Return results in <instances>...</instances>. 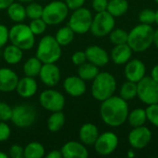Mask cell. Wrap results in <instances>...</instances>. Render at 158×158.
<instances>
[{"label":"cell","instance_id":"7402d4cb","mask_svg":"<svg viewBox=\"0 0 158 158\" xmlns=\"http://www.w3.org/2000/svg\"><path fill=\"white\" fill-rule=\"evenodd\" d=\"M98 136H99L98 128L93 123L83 124L79 131V137L81 142L87 146L94 145Z\"/></svg>","mask_w":158,"mask_h":158},{"label":"cell","instance_id":"ac0fdd59","mask_svg":"<svg viewBox=\"0 0 158 158\" xmlns=\"http://www.w3.org/2000/svg\"><path fill=\"white\" fill-rule=\"evenodd\" d=\"M61 154L64 158H87L89 153L82 143L68 142L61 148Z\"/></svg>","mask_w":158,"mask_h":158},{"label":"cell","instance_id":"8992f818","mask_svg":"<svg viewBox=\"0 0 158 158\" xmlns=\"http://www.w3.org/2000/svg\"><path fill=\"white\" fill-rule=\"evenodd\" d=\"M137 97L146 106L158 104V83L151 76H144L137 82Z\"/></svg>","mask_w":158,"mask_h":158},{"label":"cell","instance_id":"ee69618b","mask_svg":"<svg viewBox=\"0 0 158 158\" xmlns=\"http://www.w3.org/2000/svg\"><path fill=\"white\" fill-rule=\"evenodd\" d=\"M65 3L68 6L69 9L75 10L81 7L84 5L85 0H65Z\"/></svg>","mask_w":158,"mask_h":158},{"label":"cell","instance_id":"ab89813d","mask_svg":"<svg viewBox=\"0 0 158 158\" xmlns=\"http://www.w3.org/2000/svg\"><path fill=\"white\" fill-rule=\"evenodd\" d=\"M11 131L9 126L5 122L0 120V142L6 141L10 136Z\"/></svg>","mask_w":158,"mask_h":158},{"label":"cell","instance_id":"83f0119b","mask_svg":"<svg viewBox=\"0 0 158 158\" xmlns=\"http://www.w3.org/2000/svg\"><path fill=\"white\" fill-rule=\"evenodd\" d=\"M66 122V117L62 111L53 112V114L49 117L47 120V127L48 130L52 132L59 131Z\"/></svg>","mask_w":158,"mask_h":158},{"label":"cell","instance_id":"ffe728a7","mask_svg":"<svg viewBox=\"0 0 158 158\" xmlns=\"http://www.w3.org/2000/svg\"><path fill=\"white\" fill-rule=\"evenodd\" d=\"M132 49L128 44L114 45L111 50L110 58L116 65H125L132 56Z\"/></svg>","mask_w":158,"mask_h":158},{"label":"cell","instance_id":"d590c367","mask_svg":"<svg viewBox=\"0 0 158 158\" xmlns=\"http://www.w3.org/2000/svg\"><path fill=\"white\" fill-rule=\"evenodd\" d=\"M46 26H47V24L45 23V21L42 18L31 19V23L29 25L31 31H32V33L34 35L43 34L46 30Z\"/></svg>","mask_w":158,"mask_h":158},{"label":"cell","instance_id":"d6986e66","mask_svg":"<svg viewBox=\"0 0 158 158\" xmlns=\"http://www.w3.org/2000/svg\"><path fill=\"white\" fill-rule=\"evenodd\" d=\"M19 77L15 71L7 68L0 69V92H13L18 85Z\"/></svg>","mask_w":158,"mask_h":158},{"label":"cell","instance_id":"44dd1931","mask_svg":"<svg viewBox=\"0 0 158 158\" xmlns=\"http://www.w3.org/2000/svg\"><path fill=\"white\" fill-rule=\"evenodd\" d=\"M38 89V85L36 81L32 77H24L20 80H19L18 85H17V93L19 96L23 98H30L33 96Z\"/></svg>","mask_w":158,"mask_h":158},{"label":"cell","instance_id":"8fae6325","mask_svg":"<svg viewBox=\"0 0 158 158\" xmlns=\"http://www.w3.org/2000/svg\"><path fill=\"white\" fill-rule=\"evenodd\" d=\"M40 105L50 112L62 111L65 106V97L62 94L55 90H45L39 96Z\"/></svg>","mask_w":158,"mask_h":158},{"label":"cell","instance_id":"9c48e42d","mask_svg":"<svg viewBox=\"0 0 158 158\" xmlns=\"http://www.w3.org/2000/svg\"><path fill=\"white\" fill-rule=\"evenodd\" d=\"M73 11L74 12L69 20V26L75 33L78 34H84L88 32L93 21L92 12L88 8L82 6Z\"/></svg>","mask_w":158,"mask_h":158},{"label":"cell","instance_id":"836d02e7","mask_svg":"<svg viewBox=\"0 0 158 158\" xmlns=\"http://www.w3.org/2000/svg\"><path fill=\"white\" fill-rule=\"evenodd\" d=\"M25 8H26V15L31 19H40L43 16L44 7L40 4L31 2Z\"/></svg>","mask_w":158,"mask_h":158},{"label":"cell","instance_id":"d4e9b609","mask_svg":"<svg viewBox=\"0 0 158 158\" xmlns=\"http://www.w3.org/2000/svg\"><path fill=\"white\" fill-rule=\"evenodd\" d=\"M127 121L132 128L143 126L147 121L145 109L140 107V108H135L131 110V112H129Z\"/></svg>","mask_w":158,"mask_h":158},{"label":"cell","instance_id":"7bdbcfd3","mask_svg":"<svg viewBox=\"0 0 158 158\" xmlns=\"http://www.w3.org/2000/svg\"><path fill=\"white\" fill-rule=\"evenodd\" d=\"M9 40V30L3 24H0V48L6 45Z\"/></svg>","mask_w":158,"mask_h":158},{"label":"cell","instance_id":"681fc988","mask_svg":"<svg viewBox=\"0 0 158 158\" xmlns=\"http://www.w3.org/2000/svg\"><path fill=\"white\" fill-rule=\"evenodd\" d=\"M136 156V154H135V151H134V149L132 148V149H131V150H129L128 151V153H127V156L130 158H133L134 156Z\"/></svg>","mask_w":158,"mask_h":158},{"label":"cell","instance_id":"6da1fadb","mask_svg":"<svg viewBox=\"0 0 158 158\" xmlns=\"http://www.w3.org/2000/svg\"><path fill=\"white\" fill-rule=\"evenodd\" d=\"M101 103L100 116L105 124L116 128L127 121L130 110L126 100L122 99L119 95H112Z\"/></svg>","mask_w":158,"mask_h":158},{"label":"cell","instance_id":"4fadbf2b","mask_svg":"<svg viewBox=\"0 0 158 158\" xmlns=\"http://www.w3.org/2000/svg\"><path fill=\"white\" fill-rule=\"evenodd\" d=\"M152 131L147 127L141 126L133 128L128 136L130 145L135 150H141L148 146L152 141Z\"/></svg>","mask_w":158,"mask_h":158},{"label":"cell","instance_id":"5b68a950","mask_svg":"<svg viewBox=\"0 0 158 158\" xmlns=\"http://www.w3.org/2000/svg\"><path fill=\"white\" fill-rule=\"evenodd\" d=\"M34 34L29 25L18 23L9 30V40L12 44L18 46L22 51L30 50L34 46Z\"/></svg>","mask_w":158,"mask_h":158},{"label":"cell","instance_id":"277c9868","mask_svg":"<svg viewBox=\"0 0 158 158\" xmlns=\"http://www.w3.org/2000/svg\"><path fill=\"white\" fill-rule=\"evenodd\" d=\"M61 56V45L51 35L43 37L37 47L36 57L44 64L56 63Z\"/></svg>","mask_w":158,"mask_h":158},{"label":"cell","instance_id":"30bf717a","mask_svg":"<svg viewBox=\"0 0 158 158\" xmlns=\"http://www.w3.org/2000/svg\"><path fill=\"white\" fill-rule=\"evenodd\" d=\"M37 113L35 108L28 104H22L12 108L11 121L19 128H28L36 120Z\"/></svg>","mask_w":158,"mask_h":158},{"label":"cell","instance_id":"484cf974","mask_svg":"<svg viewBox=\"0 0 158 158\" xmlns=\"http://www.w3.org/2000/svg\"><path fill=\"white\" fill-rule=\"evenodd\" d=\"M99 72V68L90 62L83 63L82 65L79 66L78 69V76L83 81H93Z\"/></svg>","mask_w":158,"mask_h":158},{"label":"cell","instance_id":"60d3db41","mask_svg":"<svg viewBox=\"0 0 158 158\" xmlns=\"http://www.w3.org/2000/svg\"><path fill=\"white\" fill-rule=\"evenodd\" d=\"M9 156L11 158L24 157V148L18 144L12 145L9 149Z\"/></svg>","mask_w":158,"mask_h":158},{"label":"cell","instance_id":"b9f144b4","mask_svg":"<svg viewBox=\"0 0 158 158\" xmlns=\"http://www.w3.org/2000/svg\"><path fill=\"white\" fill-rule=\"evenodd\" d=\"M107 5H108V0H93L92 3L93 9L96 13L106 11L107 8Z\"/></svg>","mask_w":158,"mask_h":158},{"label":"cell","instance_id":"8d00e7d4","mask_svg":"<svg viewBox=\"0 0 158 158\" xmlns=\"http://www.w3.org/2000/svg\"><path fill=\"white\" fill-rule=\"evenodd\" d=\"M145 111L147 116V121L158 128V104L147 106Z\"/></svg>","mask_w":158,"mask_h":158},{"label":"cell","instance_id":"f1b7e54d","mask_svg":"<svg viewBox=\"0 0 158 158\" xmlns=\"http://www.w3.org/2000/svg\"><path fill=\"white\" fill-rule=\"evenodd\" d=\"M119 96L127 102L133 100L137 97V83L127 80L119 89Z\"/></svg>","mask_w":158,"mask_h":158},{"label":"cell","instance_id":"5bb4252c","mask_svg":"<svg viewBox=\"0 0 158 158\" xmlns=\"http://www.w3.org/2000/svg\"><path fill=\"white\" fill-rule=\"evenodd\" d=\"M146 73V67L141 59H131L125 64L124 74L128 81L139 82Z\"/></svg>","mask_w":158,"mask_h":158},{"label":"cell","instance_id":"db71d44e","mask_svg":"<svg viewBox=\"0 0 158 158\" xmlns=\"http://www.w3.org/2000/svg\"><path fill=\"white\" fill-rule=\"evenodd\" d=\"M155 2H156V3L158 5V0H155Z\"/></svg>","mask_w":158,"mask_h":158},{"label":"cell","instance_id":"c3c4849f","mask_svg":"<svg viewBox=\"0 0 158 158\" xmlns=\"http://www.w3.org/2000/svg\"><path fill=\"white\" fill-rule=\"evenodd\" d=\"M153 44L156 45V47L158 49V29L155 30V32H154V42H153Z\"/></svg>","mask_w":158,"mask_h":158},{"label":"cell","instance_id":"e0dca14e","mask_svg":"<svg viewBox=\"0 0 158 158\" xmlns=\"http://www.w3.org/2000/svg\"><path fill=\"white\" fill-rule=\"evenodd\" d=\"M63 87H64V90L66 91V93L73 97L81 96L86 92L85 81H83L79 76L68 77L64 81Z\"/></svg>","mask_w":158,"mask_h":158},{"label":"cell","instance_id":"4dcf8cb0","mask_svg":"<svg viewBox=\"0 0 158 158\" xmlns=\"http://www.w3.org/2000/svg\"><path fill=\"white\" fill-rule=\"evenodd\" d=\"M45 150L42 143L37 142L30 143L24 148L25 158H42L44 156Z\"/></svg>","mask_w":158,"mask_h":158},{"label":"cell","instance_id":"7c38bea8","mask_svg":"<svg viewBox=\"0 0 158 158\" xmlns=\"http://www.w3.org/2000/svg\"><path fill=\"white\" fill-rule=\"evenodd\" d=\"M94 146L98 155L109 156L117 150L118 146V137L112 131H106L99 134Z\"/></svg>","mask_w":158,"mask_h":158},{"label":"cell","instance_id":"4316f807","mask_svg":"<svg viewBox=\"0 0 158 158\" xmlns=\"http://www.w3.org/2000/svg\"><path fill=\"white\" fill-rule=\"evenodd\" d=\"M7 15L11 20L17 23H20L27 17L26 8L20 3H12L7 7Z\"/></svg>","mask_w":158,"mask_h":158},{"label":"cell","instance_id":"f5cc1de1","mask_svg":"<svg viewBox=\"0 0 158 158\" xmlns=\"http://www.w3.org/2000/svg\"><path fill=\"white\" fill-rule=\"evenodd\" d=\"M19 2H21V3H31V2H32L33 0H19Z\"/></svg>","mask_w":158,"mask_h":158},{"label":"cell","instance_id":"cb8c5ba5","mask_svg":"<svg viewBox=\"0 0 158 158\" xmlns=\"http://www.w3.org/2000/svg\"><path fill=\"white\" fill-rule=\"evenodd\" d=\"M129 2L127 0H109L106 11L114 18L121 17L129 10Z\"/></svg>","mask_w":158,"mask_h":158},{"label":"cell","instance_id":"f35d334b","mask_svg":"<svg viewBox=\"0 0 158 158\" xmlns=\"http://www.w3.org/2000/svg\"><path fill=\"white\" fill-rule=\"evenodd\" d=\"M71 60H72V63L74 65L78 66V67L82 65L83 63H85L87 61L85 52H83V51H77V52H75L72 55V56H71Z\"/></svg>","mask_w":158,"mask_h":158},{"label":"cell","instance_id":"f907efd6","mask_svg":"<svg viewBox=\"0 0 158 158\" xmlns=\"http://www.w3.org/2000/svg\"><path fill=\"white\" fill-rule=\"evenodd\" d=\"M156 24L158 26V9L156 11Z\"/></svg>","mask_w":158,"mask_h":158},{"label":"cell","instance_id":"ba28073f","mask_svg":"<svg viewBox=\"0 0 158 158\" xmlns=\"http://www.w3.org/2000/svg\"><path fill=\"white\" fill-rule=\"evenodd\" d=\"M115 18L106 10L97 12L96 15L93 17L90 31L93 35L96 37H104L109 35V33L115 29Z\"/></svg>","mask_w":158,"mask_h":158},{"label":"cell","instance_id":"f6af8a7d","mask_svg":"<svg viewBox=\"0 0 158 158\" xmlns=\"http://www.w3.org/2000/svg\"><path fill=\"white\" fill-rule=\"evenodd\" d=\"M62 154L61 151L58 150H53L49 154L46 155V158H62Z\"/></svg>","mask_w":158,"mask_h":158},{"label":"cell","instance_id":"2e32d148","mask_svg":"<svg viewBox=\"0 0 158 158\" xmlns=\"http://www.w3.org/2000/svg\"><path fill=\"white\" fill-rule=\"evenodd\" d=\"M87 61L99 67H104L108 64L110 56L99 45H90L84 51Z\"/></svg>","mask_w":158,"mask_h":158},{"label":"cell","instance_id":"9a60e30c","mask_svg":"<svg viewBox=\"0 0 158 158\" xmlns=\"http://www.w3.org/2000/svg\"><path fill=\"white\" fill-rule=\"evenodd\" d=\"M40 79L46 86L54 87L60 81V69L55 63H45L42 65L40 73Z\"/></svg>","mask_w":158,"mask_h":158},{"label":"cell","instance_id":"bcb514c9","mask_svg":"<svg viewBox=\"0 0 158 158\" xmlns=\"http://www.w3.org/2000/svg\"><path fill=\"white\" fill-rule=\"evenodd\" d=\"M12 3H14V0H0V10L7 9Z\"/></svg>","mask_w":158,"mask_h":158},{"label":"cell","instance_id":"11a10c76","mask_svg":"<svg viewBox=\"0 0 158 158\" xmlns=\"http://www.w3.org/2000/svg\"><path fill=\"white\" fill-rule=\"evenodd\" d=\"M108 1H109V0H108Z\"/></svg>","mask_w":158,"mask_h":158},{"label":"cell","instance_id":"816d5d0a","mask_svg":"<svg viewBox=\"0 0 158 158\" xmlns=\"http://www.w3.org/2000/svg\"><path fill=\"white\" fill-rule=\"evenodd\" d=\"M7 157V156L5 154V153H3V152H0V158H6Z\"/></svg>","mask_w":158,"mask_h":158},{"label":"cell","instance_id":"e575fe53","mask_svg":"<svg viewBox=\"0 0 158 158\" xmlns=\"http://www.w3.org/2000/svg\"><path fill=\"white\" fill-rule=\"evenodd\" d=\"M139 21L143 24L152 25L156 23V11L151 8H144L139 13Z\"/></svg>","mask_w":158,"mask_h":158},{"label":"cell","instance_id":"3957f363","mask_svg":"<svg viewBox=\"0 0 158 158\" xmlns=\"http://www.w3.org/2000/svg\"><path fill=\"white\" fill-rule=\"evenodd\" d=\"M116 90L117 81L109 72H99L98 75L93 80L92 95L99 102H103L114 95Z\"/></svg>","mask_w":158,"mask_h":158},{"label":"cell","instance_id":"7a4b0ae2","mask_svg":"<svg viewBox=\"0 0 158 158\" xmlns=\"http://www.w3.org/2000/svg\"><path fill=\"white\" fill-rule=\"evenodd\" d=\"M154 32L155 30L152 25L140 23L129 31L127 44L133 52H144L153 44Z\"/></svg>","mask_w":158,"mask_h":158},{"label":"cell","instance_id":"f546056e","mask_svg":"<svg viewBox=\"0 0 158 158\" xmlns=\"http://www.w3.org/2000/svg\"><path fill=\"white\" fill-rule=\"evenodd\" d=\"M42 68V62L35 56L29 58L23 65V72L25 76L28 77H36L39 75Z\"/></svg>","mask_w":158,"mask_h":158},{"label":"cell","instance_id":"7dc6e473","mask_svg":"<svg viewBox=\"0 0 158 158\" xmlns=\"http://www.w3.org/2000/svg\"><path fill=\"white\" fill-rule=\"evenodd\" d=\"M151 77H152L153 80H155V81L158 83V64H156V65L153 68V69H152V71H151Z\"/></svg>","mask_w":158,"mask_h":158},{"label":"cell","instance_id":"d6a6232c","mask_svg":"<svg viewBox=\"0 0 158 158\" xmlns=\"http://www.w3.org/2000/svg\"><path fill=\"white\" fill-rule=\"evenodd\" d=\"M128 35H129V31L118 28V29H114L109 33V39L114 45H118V44H127Z\"/></svg>","mask_w":158,"mask_h":158},{"label":"cell","instance_id":"603a6c76","mask_svg":"<svg viewBox=\"0 0 158 158\" xmlns=\"http://www.w3.org/2000/svg\"><path fill=\"white\" fill-rule=\"evenodd\" d=\"M22 50L14 44L5 47L3 52V57L5 61L9 65H16L22 59Z\"/></svg>","mask_w":158,"mask_h":158},{"label":"cell","instance_id":"52a82bcc","mask_svg":"<svg viewBox=\"0 0 158 158\" xmlns=\"http://www.w3.org/2000/svg\"><path fill=\"white\" fill-rule=\"evenodd\" d=\"M69 14V7L62 1H53L44 7L42 19L47 25H57L64 21Z\"/></svg>","mask_w":158,"mask_h":158},{"label":"cell","instance_id":"1f68e13d","mask_svg":"<svg viewBox=\"0 0 158 158\" xmlns=\"http://www.w3.org/2000/svg\"><path fill=\"white\" fill-rule=\"evenodd\" d=\"M74 35H75V32L71 30L69 26H68V27L60 28L57 31L55 38L61 46H66V45H69L73 41Z\"/></svg>","mask_w":158,"mask_h":158},{"label":"cell","instance_id":"74e56055","mask_svg":"<svg viewBox=\"0 0 158 158\" xmlns=\"http://www.w3.org/2000/svg\"><path fill=\"white\" fill-rule=\"evenodd\" d=\"M12 117V108L6 103L0 102V120L8 121L11 120Z\"/></svg>","mask_w":158,"mask_h":158}]
</instances>
